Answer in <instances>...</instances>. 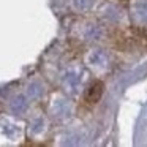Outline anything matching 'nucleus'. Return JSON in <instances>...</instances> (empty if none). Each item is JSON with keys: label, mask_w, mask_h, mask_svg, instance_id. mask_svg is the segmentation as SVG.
Returning a JSON list of instances; mask_svg holds the SVG:
<instances>
[{"label": "nucleus", "mask_w": 147, "mask_h": 147, "mask_svg": "<svg viewBox=\"0 0 147 147\" xmlns=\"http://www.w3.org/2000/svg\"><path fill=\"white\" fill-rule=\"evenodd\" d=\"M103 90H105V84H103V82H100V81L93 82L92 86L87 89V93H86L87 101H89V103H96L100 98H101Z\"/></svg>", "instance_id": "nucleus-1"}]
</instances>
